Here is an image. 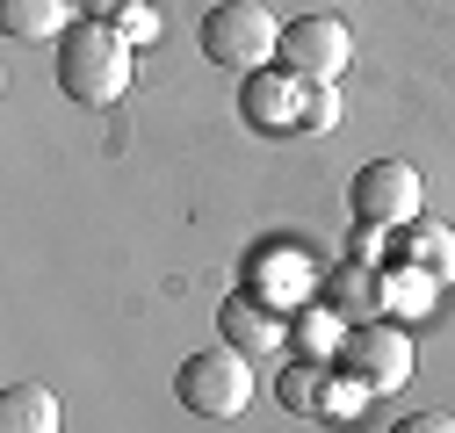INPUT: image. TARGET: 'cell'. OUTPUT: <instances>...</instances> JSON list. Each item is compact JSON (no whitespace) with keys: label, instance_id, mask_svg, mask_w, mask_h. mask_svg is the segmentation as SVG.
Instances as JSON below:
<instances>
[{"label":"cell","instance_id":"cell-1","mask_svg":"<svg viewBox=\"0 0 455 433\" xmlns=\"http://www.w3.org/2000/svg\"><path fill=\"white\" fill-rule=\"evenodd\" d=\"M138 80V51L116 36V22H73L59 36V87L66 101H87V108H108L124 101Z\"/></svg>","mask_w":455,"mask_h":433},{"label":"cell","instance_id":"cell-2","mask_svg":"<svg viewBox=\"0 0 455 433\" xmlns=\"http://www.w3.org/2000/svg\"><path fill=\"white\" fill-rule=\"evenodd\" d=\"M174 398L196 419H239L253 405V354H239L232 340H210L174 368Z\"/></svg>","mask_w":455,"mask_h":433},{"label":"cell","instance_id":"cell-3","mask_svg":"<svg viewBox=\"0 0 455 433\" xmlns=\"http://www.w3.org/2000/svg\"><path fill=\"white\" fill-rule=\"evenodd\" d=\"M282 29L290 22H275L260 0H217L203 15V51L224 73H267L282 59Z\"/></svg>","mask_w":455,"mask_h":433},{"label":"cell","instance_id":"cell-4","mask_svg":"<svg viewBox=\"0 0 455 433\" xmlns=\"http://www.w3.org/2000/svg\"><path fill=\"white\" fill-rule=\"evenodd\" d=\"M419 202H427V188H419L412 159H369V167L355 174V188H347L355 224H369V232H412Z\"/></svg>","mask_w":455,"mask_h":433},{"label":"cell","instance_id":"cell-5","mask_svg":"<svg viewBox=\"0 0 455 433\" xmlns=\"http://www.w3.org/2000/svg\"><path fill=\"white\" fill-rule=\"evenodd\" d=\"M339 368H355L362 383L383 398V390H405V383H412L419 347H412V333H405L397 318H362L355 333H347V347H339Z\"/></svg>","mask_w":455,"mask_h":433},{"label":"cell","instance_id":"cell-6","mask_svg":"<svg viewBox=\"0 0 455 433\" xmlns=\"http://www.w3.org/2000/svg\"><path fill=\"white\" fill-rule=\"evenodd\" d=\"M347 59H355V36H347L339 15H297L290 29H282V59L275 66L297 73V80H311V87H332Z\"/></svg>","mask_w":455,"mask_h":433},{"label":"cell","instance_id":"cell-7","mask_svg":"<svg viewBox=\"0 0 455 433\" xmlns=\"http://www.w3.org/2000/svg\"><path fill=\"white\" fill-rule=\"evenodd\" d=\"M217 340H232V347L253 354V361H275L282 347H290V325H282L275 303H260L253 289H239V296L217 303Z\"/></svg>","mask_w":455,"mask_h":433},{"label":"cell","instance_id":"cell-8","mask_svg":"<svg viewBox=\"0 0 455 433\" xmlns=\"http://www.w3.org/2000/svg\"><path fill=\"white\" fill-rule=\"evenodd\" d=\"M304 101H311V80H297V73H246V94H239V108H246V123L253 130H304Z\"/></svg>","mask_w":455,"mask_h":433},{"label":"cell","instance_id":"cell-9","mask_svg":"<svg viewBox=\"0 0 455 433\" xmlns=\"http://www.w3.org/2000/svg\"><path fill=\"white\" fill-rule=\"evenodd\" d=\"M246 289H253L260 303H275V311H282V303H311V296H318V267H311L297 246H282V253H260V260H253Z\"/></svg>","mask_w":455,"mask_h":433},{"label":"cell","instance_id":"cell-10","mask_svg":"<svg viewBox=\"0 0 455 433\" xmlns=\"http://www.w3.org/2000/svg\"><path fill=\"white\" fill-rule=\"evenodd\" d=\"M0 433H59V390L51 383H8L0 390Z\"/></svg>","mask_w":455,"mask_h":433},{"label":"cell","instance_id":"cell-11","mask_svg":"<svg viewBox=\"0 0 455 433\" xmlns=\"http://www.w3.org/2000/svg\"><path fill=\"white\" fill-rule=\"evenodd\" d=\"M0 29L15 43H44L73 29V0H0Z\"/></svg>","mask_w":455,"mask_h":433},{"label":"cell","instance_id":"cell-12","mask_svg":"<svg viewBox=\"0 0 455 433\" xmlns=\"http://www.w3.org/2000/svg\"><path fill=\"white\" fill-rule=\"evenodd\" d=\"M434 275H419V267L405 260V267H383V318H397V325H405V318H427L434 311Z\"/></svg>","mask_w":455,"mask_h":433},{"label":"cell","instance_id":"cell-13","mask_svg":"<svg viewBox=\"0 0 455 433\" xmlns=\"http://www.w3.org/2000/svg\"><path fill=\"white\" fill-rule=\"evenodd\" d=\"M405 260L419 267V275H434V282H455V232L419 216V224L405 232Z\"/></svg>","mask_w":455,"mask_h":433},{"label":"cell","instance_id":"cell-14","mask_svg":"<svg viewBox=\"0 0 455 433\" xmlns=\"http://www.w3.org/2000/svg\"><path fill=\"white\" fill-rule=\"evenodd\" d=\"M347 333H355V325L339 318V311H325V303H304V325H297V347H304L311 361H332L339 347H347Z\"/></svg>","mask_w":455,"mask_h":433},{"label":"cell","instance_id":"cell-15","mask_svg":"<svg viewBox=\"0 0 455 433\" xmlns=\"http://www.w3.org/2000/svg\"><path fill=\"white\" fill-rule=\"evenodd\" d=\"M369 398H376V390H369L362 375L347 368V375H325V390H318V412H325V419H355Z\"/></svg>","mask_w":455,"mask_h":433},{"label":"cell","instance_id":"cell-16","mask_svg":"<svg viewBox=\"0 0 455 433\" xmlns=\"http://www.w3.org/2000/svg\"><path fill=\"white\" fill-rule=\"evenodd\" d=\"M318 390H325V361H297L282 375V405L290 412H318Z\"/></svg>","mask_w":455,"mask_h":433},{"label":"cell","instance_id":"cell-17","mask_svg":"<svg viewBox=\"0 0 455 433\" xmlns=\"http://www.w3.org/2000/svg\"><path fill=\"white\" fill-rule=\"evenodd\" d=\"M116 36L138 51V43H152V36H159V15H152L145 0H138V8H124V15H116Z\"/></svg>","mask_w":455,"mask_h":433},{"label":"cell","instance_id":"cell-18","mask_svg":"<svg viewBox=\"0 0 455 433\" xmlns=\"http://www.w3.org/2000/svg\"><path fill=\"white\" fill-rule=\"evenodd\" d=\"M339 123V87H311L304 101V130H332Z\"/></svg>","mask_w":455,"mask_h":433},{"label":"cell","instance_id":"cell-19","mask_svg":"<svg viewBox=\"0 0 455 433\" xmlns=\"http://www.w3.org/2000/svg\"><path fill=\"white\" fill-rule=\"evenodd\" d=\"M390 433H455V419L448 412H412V419H397Z\"/></svg>","mask_w":455,"mask_h":433},{"label":"cell","instance_id":"cell-20","mask_svg":"<svg viewBox=\"0 0 455 433\" xmlns=\"http://www.w3.org/2000/svg\"><path fill=\"white\" fill-rule=\"evenodd\" d=\"M80 8H87V22H116L124 8H138V0H80Z\"/></svg>","mask_w":455,"mask_h":433}]
</instances>
